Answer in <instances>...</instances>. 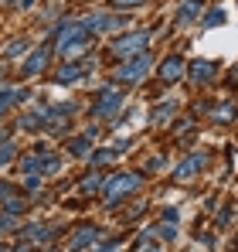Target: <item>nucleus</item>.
Instances as JSON below:
<instances>
[{
    "mask_svg": "<svg viewBox=\"0 0 238 252\" xmlns=\"http://www.w3.org/2000/svg\"><path fill=\"white\" fill-rule=\"evenodd\" d=\"M55 34H58V55L61 58H75L85 51V44H89V31H85V24L82 21H65V24H58L55 28Z\"/></svg>",
    "mask_w": 238,
    "mask_h": 252,
    "instance_id": "nucleus-1",
    "label": "nucleus"
},
{
    "mask_svg": "<svg viewBox=\"0 0 238 252\" xmlns=\"http://www.w3.org/2000/svg\"><path fill=\"white\" fill-rule=\"evenodd\" d=\"M140 184H143V177H140V174H116V177H109V181L102 184L106 201H109V205H116V201H122V198H129L133 191H140Z\"/></svg>",
    "mask_w": 238,
    "mask_h": 252,
    "instance_id": "nucleus-2",
    "label": "nucleus"
},
{
    "mask_svg": "<svg viewBox=\"0 0 238 252\" xmlns=\"http://www.w3.org/2000/svg\"><path fill=\"white\" fill-rule=\"evenodd\" d=\"M150 68H153V58L143 51V55H136L133 62H126L122 68L116 72V82H126V85H136V82H143L147 75H150Z\"/></svg>",
    "mask_w": 238,
    "mask_h": 252,
    "instance_id": "nucleus-3",
    "label": "nucleus"
},
{
    "mask_svg": "<svg viewBox=\"0 0 238 252\" xmlns=\"http://www.w3.org/2000/svg\"><path fill=\"white\" fill-rule=\"evenodd\" d=\"M150 38H153L150 31H133V34L119 38V41L113 44V51H116L119 58H126V62H129V58H136V55H143V51H147Z\"/></svg>",
    "mask_w": 238,
    "mask_h": 252,
    "instance_id": "nucleus-4",
    "label": "nucleus"
},
{
    "mask_svg": "<svg viewBox=\"0 0 238 252\" xmlns=\"http://www.w3.org/2000/svg\"><path fill=\"white\" fill-rule=\"evenodd\" d=\"M82 24H85V31H89V34H102V31H116V28H126L129 21H126V17H119V14H89Z\"/></svg>",
    "mask_w": 238,
    "mask_h": 252,
    "instance_id": "nucleus-5",
    "label": "nucleus"
},
{
    "mask_svg": "<svg viewBox=\"0 0 238 252\" xmlns=\"http://www.w3.org/2000/svg\"><path fill=\"white\" fill-rule=\"evenodd\" d=\"M119 109H122V95H119L116 89H102V95L95 99V109H92V113H95L99 120H109V116H116Z\"/></svg>",
    "mask_w": 238,
    "mask_h": 252,
    "instance_id": "nucleus-6",
    "label": "nucleus"
},
{
    "mask_svg": "<svg viewBox=\"0 0 238 252\" xmlns=\"http://www.w3.org/2000/svg\"><path fill=\"white\" fill-rule=\"evenodd\" d=\"M180 75H184V58L180 55H167L163 65L157 68V79L163 85H174V82H180Z\"/></svg>",
    "mask_w": 238,
    "mask_h": 252,
    "instance_id": "nucleus-7",
    "label": "nucleus"
},
{
    "mask_svg": "<svg viewBox=\"0 0 238 252\" xmlns=\"http://www.w3.org/2000/svg\"><path fill=\"white\" fill-rule=\"evenodd\" d=\"M0 205H3V211L7 215H24V198L17 194V188L14 184H7V181H0Z\"/></svg>",
    "mask_w": 238,
    "mask_h": 252,
    "instance_id": "nucleus-8",
    "label": "nucleus"
},
{
    "mask_svg": "<svg viewBox=\"0 0 238 252\" xmlns=\"http://www.w3.org/2000/svg\"><path fill=\"white\" fill-rule=\"evenodd\" d=\"M99 239H102V232H99L95 225H85V228H79V232L72 235L68 249H72V252H82V249H89V246H95Z\"/></svg>",
    "mask_w": 238,
    "mask_h": 252,
    "instance_id": "nucleus-9",
    "label": "nucleus"
},
{
    "mask_svg": "<svg viewBox=\"0 0 238 252\" xmlns=\"http://www.w3.org/2000/svg\"><path fill=\"white\" fill-rule=\"evenodd\" d=\"M204 164H208V154H194V157H187L180 167L174 170V177L177 181H191V177H198L201 170H204Z\"/></svg>",
    "mask_w": 238,
    "mask_h": 252,
    "instance_id": "nucleus-10",
    "label": "nucleus"
},
{
    "mask_svg": "<svg viewBox=\"0 0 238 252\" xmlns=\"http://www.w3.org/2000/svg\"><path fill=\"white\" fill-rule=\"evenodd\" d=\"M48 58H51V48H48V44L34 48V55H31V58H28V65H24V75H38V72H44Z\"/></svg>",
    "mask_w": 238,
    "mask_h": 252,
    "instance_id": "nucleus-11",
    "label": "nucleus"
},
{
    "mask_svg": "<svg viewBox=\"0 0 238 252\" xmlns=\"http://www.w3.org/2000/svg\"><path fill=\"white\" fill-rule=\"evenodd\" d=\"M28 99V89H3L0 92V116H7L14 106H21Z\"/></svg>",
    "mask_w": 238,
    "mask_h": 252,
    "instance_id": "nucleus-12",
    "label": "nucleus"
},
{
    "mask_svg": "<svg viewBox=\"0 0 238 252\" xmlns=\"http://www.w3.org/2000/svg\"><path fill=\"white\" fill-rule=\"evenodd\" d=\"M214 72H218V65H214V62H194V65H191V82L208 85L211 79H214Z\"/></svg>",
    "mask_w": 238,
    "mask_h": 252,
    "instance_id": "nucleus-13",
    "label": "nucleus"
},
{
    "mask_svg": "<svg viewBox=\"0 0 238 252\" xmlns=\"http://www.w3.org/2000/svg\"><path fill=\"white\" fill-rule=\"evenodd\" d=\"M201 7H204V0H184V7L177 10V28H187L201 14Z\"/></svg>",
    "mask_w": 238,
    "mask_h": 252,
    "instance_id": "nucleus-14",
    "label": "nucleus"
},
{
    "mask_svg": "<svg viewBox=\"0 0 238 252\" xmlns=\"http://www.w3.org/2000/svg\"><path fill=\"white\" fill-rule=\"evenodd\" d=\"M82 75H85V68L72 62V65H61V68H58V75H55V82H58V85H72V82H79Z\"/></svg>",
    "mask_w": 238,
    "mask_h": 252,
    "instance_id": "nucleus-15",
    "label": "nucleus"
},
{
    "mask_svg": "<svg viewBox=\"0 0 238 252\" xmlns=\"http://www.w3.org/2000/svg\"><path fill=\"white\" fill-rule=\"evenodd\" d=\"M58 235V228H44V225H34V228H28V239H38V242H51Z\"/></svg>",
    "mask_w": 238,
    "mask_h": 252,
    "instance_id": "nucleus-16",
    "label": "nucleus"
},
{
    "mask_svg": "<svg viewBox=\"0 0 238 252\" xmlns=\"http://www.w3.org/2000/svg\"><path fill=\"white\" fill-rule=\"evenodd\" d=\"M102 184H106V181H102L99 174H89V177L79 184V191H82V194H92V191H95V188H102Z\"/></svg>",
    "mask_w": 238,
    "mask_h": 252,
    "instance_id": "nucleus-17",
    "label": "nucleus"
},
{
    "mask_svg": "<svg viewBox=\"0 0 238 252\" xmlns=\"http://www.w3.org/2000/svg\"><path fill=\"white\" fill-rule=\"evenodd\" d=\"M225 17H228V14H225L221 7H214V10L204 14V24H208V28H218V24H225Z\"/></svg>",
    "mask_w": 238,
    "mask_h": 252,
    "instance_id": "nucleus-18",
    "label": "nucleus"
},
{
    "mask_svg": "<svg viewBox=\"0 0 238 252\" xmlns=\"http://www.w3.org/2000/svg\"><path fill=\"white\" fill-rule=\"evenodd\" d=\"M89 143H92V133L79 136V140L72 143V154H75V157H85V154H89Z\"/></svg>",
    "mask_w": 238,
    "mask_h": 252,
    "instance_id": "nucleus-19",
    "label": "nucleus"
},
{
    "mask_svg": "<svg viewBox=\"0 0 238 252\" xmlns=\"http://www.w3.org/2000/svg\"><path fill=\"white\" fill-rule=\"evenodd\" d=\"M10 160H14V143L3 140V143H0V167H7Z\"/></svg>",
    "mask_w": 238,
    "mask_h": 252,
    "instance_id": "nucleus-20",
    "label": "nucleus"
},
{
    "mask_svg": "<svg viewBox=\"0 0 238 252\" xmlns=\"http://www.w3.org/2000/svg\"><path fill=\"white\" fill-rule=\"evenodd\" d=\"M174 109H177L174 102H163V106L157 109V116H153V123H163V120H170V113H174Z\"/></svg>",
    "mask_w": 238,
    "mask_h": 252,
    "instance_id": "nucleus-21",
    "label": "nucleus"
},
{
    "mask_svg": "<svg viewBox=\"0 0 238 252\" xmlns=\"http://www.w3.org/2000/svg\"><path fill=\"white\" fill-rule=\"evenodd\" d=\"M116 157V150H99V154H92V164H109Z\"/></svg>",
    "mask_w": 238,
    "mask_h": 252,
    "instance_id": "nucleus-22",
    "label": "nucleus"
},
{
    "mask_svg": "<svg viewBox=\"0 0 238 252\" xmlns=\"http://www.w3.org/2000/svg\"><path fill=\"white\" fill-rule=\"evenodd\" d=\"M14 225H17V218H14V215H7V211H3V215H0V235H3V232H10V228H14Z\"/></svg>",
    "mask_w": 238,
    "mask_h": 252,
    "instance_id": "nucleus-23",
    "label": "nucleus"
},
{
    "mask_svg": "<svg viewBox=\"0 0 238 252\" xmlns=\"http://www.w3.org/2000/svg\"><path fill=\"white\" fill-rule=\"evenodd\" d=\"M163 170V157H150L147 160V174H160Z\"/></svg>",
    "mask_w": 238,
    "mask_h": 252,
    "instance_id": "nucleus-24",
    "label": "nucleus"
},
{
    "mask_svg": "<svg viewBox=\"0 0 238 252\" xmlns=\"http://www.w3.org/2000/svg\"><path fill=\"white\" fill-rule=\"evenodd\" d=\"M218 109H221V113H214V120H221V123L235 116V106H218Z\"/></svg>",
    "mask_w": 238,
    "mask_h": 252,
    "instance_id": "nucleus-25",
    "label": "nucleus"
},
{
    "mask_svg": "<svg viewBox=\"0 0 238 252\" xmlns=\"http://www.w3.org/2000/svg\"><path fill=\"white\" fill-rule=\"evenodd\" d=\"M21 51H28V41H17V44H10V48H7V55H10V58H21Z\"/></svg>",
    "mask_w": 238,
    "mask_h": 252,
    "instance_id": "nucleus-26",
    "label": "nucleus"
},
{
    "mask_svg": "<svg viewBox=\"0 0 238 252\" xmlns=\"http://www.w3.org/2000/svg\"><path fill=\"white\" fill-rule=\"evenodd\" d=\"M140 3H147V0H113V7H116V10H126V7H140Z\"/></svg>",
    "mask_w": 238,
    "mask_h": 252,
    "instance_id": "nucleus-27",
    "label": "nucleus"
},
{
    "mask_svg": "<svg viewBox=\"0 0 238 252\" xmlns=\"http://www.w3.org/2000/svg\"><path fill=\"white\" fill-rule=\"evenodd\" d=\"M157 235H163V239H174V228H170V225H160Z\"/></svg>",
    "mask_w": 238,
    "mask_h": 252,
    "instance_id": "nucleus-28",
    "label": "nucleus"
},
{
    "mask_svg": "<svg viewBox=\"0 0 238 252\" xmlns=\"http://www.w3.org/2000/svg\"><path fill=\"white\" fill-rule=\"evenodd\" d=\"M95 252H116V249H109V246H102V249H95Z\"/></svg>",
    "mask_w": 238,
    "mask_h": 252,
    "instance_id": "nucleus-29",
    "label": "nucleus"
},
{
    "mask_svg": "<svg viewBox=\"0 0 238 252\" xmlns=\"http://www.w3.org/2000/svg\"><path fill=\"white\" fill-rule=\"evenodd\" d=\"M3 140H7V136H3V133H0V143H3Z\"/></svg>",
    "mask_w": 238,
    "mask_h": 252,
    "instance_id": "nucleus-30",
    "label": "nucleus"
},
{
    "mask_svg": "<svg viewBox=\"0 0 238 252\" xmlns=\"http://www.w3.org/2000/svg\"><path fill=\"white\" fill-rule=\"evenodd\" d=\"M147 252H160V249H147Z\"/></svg>",
    "mask_w": 238,
    "mask_h": 252,
    "instance_id": "nucleus-31",
    "label": "nucleus"
},
{
    "mask_svg": "<svg viewBox=\"0 0 238 252\" xmlns=\"http://www.w3.org/2000/svg\"><path fill=\"white\" fill-rule=\"evenodd\" d=\"M0 252H3V246H0Z\"/></svg>",
    "mask_w": 238,
    "mask_h": 252,
    "instance_id": "nucleus-32",
    "label": "nucleus"
}]
</instances>
